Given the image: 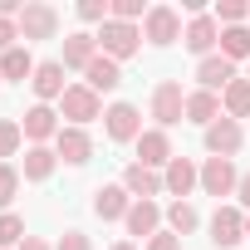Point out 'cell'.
<instances>
[{
    "label": "cell",
    "mask_w": 250,
    "mask_h": 250,
    "mask_svg": "<svg viewBox=\"0 0 250 250\" xmlns=\"http://www.w3.org/2000/svg\"><path fill=\"white\" fill-rule=\"evenodd\" d=\"M54 152L69 162V167H83L88 157H93V138H88V128H59V138H54Z\"/></svg>",
    "instance_id": "cell-15"
},
{
    "label": "cell",
    "mask_w": 250,
    "mask_h": 250,
    "mask_svg": "<svg viewBox=\"0 0 250 250\" xmlns=\"http://www.w3.org/2000/svg\"><path fill=\"white\" fill-rule=\"evenodd\" d=\"M108 250H138V240H113Z\"/></svg>",
    "instance_id": "cell-38"
},
{
    "label": "cell",
    "mask_w": 250,
    "mask_h": 250,
    "mask_svg": "<svg viewBox=\"0 0 250 250\" xmlns=\"http://www.w3.org/2000/svg\"><path fill=\"white\" fill-rule=\"evenodd\" d=\"M152 118H157V128H162V133L177 128V123L187 118V88H182L177 79H162V83L152 88Z\"/></svg>",
    "instance_id": "cell-4"
},
{
    "label": "cell",
    "mask_w": 250,
    "mask_h": 250,
    "mask_svg": "<svg viewBox=\"0 0 250 250\" xmlns=\"http://www.w3.org/2000/svg\"><path fill=\"white\" fill-rule=\"evenodd\" d=\"M123 187H128L133 201H152V196L167 191V187H162V172H152V167H143V162H128V167H123Z\"/></svg>",
    "instance_id": "cell-14"
},
{
    "label": "cell",
    "mask_w": 250,
    "mask_h": 250,
    "mask_svg": "<svg viewBox=\"0 0 250 250\" xmlns=\"http://www.w3.org/2000/svg\"><path fill=\"white\" fill-rule=\"evenodd\" d=\"M221 113H226V118H235V123H240V118H250V79H235V83L221 93Z\"/></svg>",
    "instance_id": "cell-25"
},
{
    "label": "cell",
    "mask_w": 250,
    "mask_h": 250,
    "mask_svg": "<svg viewBox=\"0 0 250 250\" xmlns=\"http://www.w3.org/2000/svg\"><path fill=\"white\" fill-rule=\"evenodd\" d=\"M216 118H221V93H206V88L187 93V123H201V128H211Z\"/></svg>",
    "instance_id": "cell-24"
},
{
    "label": "cell",
    "mask_w": 250,
    "mask_h": 250,
    "mask_svg": "<svg viewBox=\"0 0 250 250\" xmlns=\"http://www.w3.org/2000/svg\"><path fill=\"white\" fill-rule=\"evenodd\" d=\"M59 118H69V128H88L93 118H103V98L88 83H69L59 98Z\"/></svg>",
    "instance_id": "cell-2"
},
{
    "label": "cell",
    "mask_w": 250,
    "mask_h": 250,
    "mask_svg": "<svg viewBox=\"0 0 250 250\" xmlns=\"http://www.w3.org/2000/svg\"><path fill=\"white\" fill-rule=\"evenodd\" d=\"M83 83H88L93 93H113V88L123 83V69H118V64L108 59V54H98V59H93V64L83 69Z\"/></svg>",
    "instance_id": "cell-22"
},
{
    "label": "cell",
    "mask_w": 250,
    "mask_h": 250,
    "mask_svg": "<svg viewBox=\"0 0 250 250\" xmlns=\"http://www.w3.org/2000/svg\"><path fill=\"white\" fill-rule=\"evenodd\" d=\"M245 79H250V74H245Z\"/></svg>",
    "instance_id": "cell-40"
},
{
    "label": "cell",
    "mask_w": 250,
    "mask_h": 250,
    "mask_svg": "<svg viewBox=\"0 0 250 250\" xmlns=\"http://www.w3.org/2000/svg\"><path fill=\"white\" fill-rule=\"evenodd\" d=\"M20 128H25L30 147H49V143L59 138V128H64V123H59V113H54L49 103H35V108L20 118Z\"/></svg>",
    "instance_id": "cell-9"
},
{
    "label": "cell",
    "mask_w": 250,
    "mask_h": 250,
    "mask_svg": "<svg viewBox=\"0 0 250 250\" xmlns=\"http://www.w3.org/2000/svg\"><path fill=\"white\" fill-rule=\"evenodd\" d=\"M162 221H167V211L157 206V201H133L128 206V221H123V226H128V235H138L143 245L162 230Z\"/></svg>",
    "instance_id": "cell-13"
},
{
    "label": "cell",
    "mask_w": 250,
    "mask_h": 250,
    "mask_svg": "<svg viewBox=\"0 0 250 250\" xmlns=\"http://www.w3.org/2000/svg\"><path fill=\"white\" fill-rule=\"evenodd\" d=\"M30 88H35V98H40V103H59V98H64V88H69V83H64V64H59V59H44V64L35 69Z\"/></svg>",
    "instance_id": "cell-19"
},
{
    "label": "cell",
    "mask_w": 250,
    "mask_h": 250,
    "mask_svg": "<svg viewBox=\"0 0 250 250\" xmlns=\"http://www.w3.org/2000/svg\"><path fill=\"white\" fill-rule=\"evenodd\" d=\"M103 128H108L113 143H138L143 138V113L133 103H108L103 108Z\"/></svg>",
    "instance_id": "cell-8"
},
{
    "label": "cell",
    "mask_w": 250,
    "mask_h": 250,
    "mask_svg": "<svg viewBox=\"0 0 250 250\" xmlns=\"http://www.w3.org/2000/svg\"><path fill=\"white\" fill-rule=\"evenodd\" d=\"M20 250H54V245H44L40 235H25V245H20Z\"/></svg>",
    "instance_id": "cell-37"
},
{
    "label": "cell",
    "mask_w": 250,
    "mask_h": 250,
    "mask_svg": "<svg viewBox=\"0 0 250 250\" xmlns=\"http://www.w3.org/2000/svg\"><path fill=\"white\" fill-rule=\"evenodd\" d=\"M196 226H201V216H196L191 201H172V206H167V230H172V235H191Z\"/></svg>",
    "instance_id": "cell-26"
},
{
    "label": "cell",
    "mask_w": 250,
    "mask_h": 250,
    "mask_svg": "<svg viewBox=\"0 0 250 250\" xmlns=\"http://www.w3.org/2000/svg\"><path fill=\"white\" fill-rule=\"evenodd\" d=\"M54 167H59V152H54V147H25V167H20V177H25V182H49Z\"/></svg>",
    "instance_id": "cell-23"
},
{
    "label": "cell",
    "mask_w": 250,
    "mask_h": 250,
    "mask_svg": "<svg viewBox=\"0 0 250 250\" xmlns=\"http://www.w3.org/2000/svg\"><path fill=\"white\" fill-rule=\"evenodd\" d=\"M25 245V221L15 211H0V250H20Z\"/></svg>",
    "instance_id": "cell-28"
},
{
    "label": "cell",
    "mask_w": 250,
    "mask_h": 250,
    "mask_svg": "<svg viewBox=\"0 0 250 250\" xmlns=\"http://www.w3.org/2000/svg\"><path fill=\"white\" fill-rule=\"evenodd\" d=\"M187 30H182V10H172V5H152L147 10V20H143V40L147 44H157V49H167V44H177Z\"/></svg>",
    "instance_id": "cell-5"
},
{
    "label": "cell",
    "mask_w": 250,
    "mask_h": 250,
    "mask_svg": "<svg viewBox=\"0 0 250 250\" xmlns=\"http://www.w3.org/2000/svg\"><path fill=\"white\" fill-rule=\"evenodd\" d=\"M20 147H25V128L15 118H0V157H15Z\"/></svg>",
    "instance_id": "cell-30"
},
{
    "label": "cell",
    "mask_w": 250,
    "mask_h": 250,
    "mask_svg": "<svg viewBox=\"0 0 250 250\" xmlns=\"http://www.w3.org/2000/svg\"><path fill=\"white\" fill-rule=\"evenodd\" d=\"M15 191H20V167H5V162H0V211L15 201Z\"/></svg>",
    "instance_id": "cell-32"
},
{
    "label": "cell",
    "mask_w": 250,
    "mask_h": 250,
    "mask_svg": "<svg viewBox=\"0 0 250 250\" xmlns=\"http://www.w3.org/2000/svg\"><path fill=\"white\" fill-rule=\"evenodd\" d=\"M162 187H167V196L187 201V196L201 187V167H196L191 157H172V162H167V172H162Z\"/></svg>",
    "instance_id": "cell-12"
},
{
    "label": "cell",
    "mask_w": 250,
    "mask_h": 250,
    "mask_svg": "<svg viewBox=\"0 0 250 250\" xmlns=\"http://www.w3.org/2000/svg\"><path fill=\"white\" fill-rule=\"evenodd\" d=\"M196 79H201V88H206V93H226L240 74H235V64H230L226 54H211V59H201V64H196Z\"/></svg>",
    "instance_id": "cell-18"
},
{
    "label": "cell",
    "mask_w": 250,
    "mask_h": 250,
    "mask_svg": "<svg viewBox=\"0 0 250 250\" xmlns=\"http://www.w3.org/2000/svg\"><path fill=\"white\" fill-rule=\"evenodd\" d=\"M172 157H177V152H172V138H167L162 128H143V138H138V162L152 167V172H157V167L167 172Z\"/></svg>",
    "instance_id": "cell-16"
},
{
    "label": "cell",
    "mask_w": 250,
    "mask_h": 250,
    "mask_svg": "<svg viewBox=\"0 0 250 250\" xmlns=\"http://www.w3.org/2000/svg\"><path fill=\"white\" fill-rule=\"evenodd\" d=\"M221 54L235 64V59H250V25H230L221 30Z\"/></svg>",
    "instance_id": "cell-27"
},
{
    "label": "cell",
    "mask_w": 250,
    "mask_h": 250,
    "mask_svg": "<svg viewBox=\"0 0 250 250\" xmlns=\"http://www.w3.org/2000/svg\"><path fill=\"white\" fill-rule=\"evenodd\" d=\"M20 40L25 44H35V40H54L59 35V10L54 5H44V0H25V10H20Z\"/></svg>",
    "instance_id": "cell-3"
},
{
    "label": "cell",
    "mask_w": 250,
    "mask_h": 250,
    "mask_svg": "<svg viewBox=\"0 0 250 250\" xmlns=\"http://www.w3.org/2000/svg\"><path fill=\"white\" fill-rule=\"evenodd\" d=\"M143 250H182V235H172V230H157Z\"/></svg>",
    "instance_id": "cell-34"
},
{
    "label": "cell",
    "mask_w": 250,
    "mask_h": 250,
    "mask_svg": "<svg viewBox=\"0 0 250 250\" xmlns=\"http://www.w3.org/2000/svg\"><path fill=\"white\" fill-rule=\"evenodd\" d=\"M15 44H20V25L0 15V54H5V49H15Z\"/></svg>",
    "instance_id": "cell-33"
},
{
    "label": "cell",
    "mask_w": 250,
    "mask_h": 250,
    "mask_svg": "<svg viewBox=\"0 0 250 250\" xmlns=\"http://www.w3.org/2000/svg\"><path fill=\"white\" fill-rule=\"evenodd\" d=\"M235 201L250 211V172H240V187H235Z\"/></svg>",
    "instance_id": "cell-36"
},
{
    "label": "cell",
    "mask_w": 250,
    "mask_h": 250,
    "mask_svg": "<svg viewBox=\"0 0 250 250\" xmlns=\"http://www.w3.org/2000/svg\"><path fill=\"white\" fill-rule=\"evenodd\" d=\"M98 49H103L113 64L133 59V54L143 49V25H123V20H108V25H98Z\"/></svg>",
    "instance_id": "cell-1"
},
{
    "label": "cell",
    "mask_w": 250,
    "mask_h": 250,
    "mask_svg": "<svg viewBox=\"0 0 250 250\" xmlns=\"http://www.w3.org/2000/svg\"><path fill=\"white\" fill-rule=\"evenodd\" d=\"M245 240H250V211H245Z\"/></svg>",
    "instance_id": "cell-39"
},
{
    "label": "cell",
    "mask_w": 250,
    "mask_h": 250,
    "mask_svg": "<svg viewBox=\"0 0 250 250\" xmlns=\"http://www.w3.org/2000/svg\"><path fill=\"white\" fill-rule=\"evenodd\" d=\"M182 44H187L196 59H211V54H216V44H221V25H216V15H191V25H187Z\"/></svg>",
    "instance_id": "cell-11"
},
{
    "label": "cell",
    "mask_w": 250,
    "mask_h": 250,
    "mask_svg": "<svg viewBox=\"0 0 250 250\" xmlns=\"http://www.w3.org/2000/svg\"><path fill=\"white\" fill-rule=\"evenodd\" d=\"M35 54H30V44H15V49H5L0 54V79H10V83H30L35 79Z\"/></svg>",
    "instance_id": "cell-21"
},
{
    "label": "cell",
    "mask_w": 250,
    "mask_h": 250,
    "mask_svg": "<svg viewBox=\"0 0 250 250\" xmlns=\"http://www.w3.org/2000/svg\"><path fill=\"white\" fill-rule=\"evenodd\" d=\"M240 143H245V128H240L235 118H226V113L206 128V152H211V157H235Z\"/></svg>",
    "instance_id": "cell-10"
},
{
    "label": "cell",
    "mask_w": 250,
    "mask_h": 250,
    "mask_svg": "<svg viewBox=\"0 0 250 250\" xmlns=\"http://www.w3.org/2000/svg\"><path fill=\"white\" fill-rule=\"evenodd\" d=\"M79 20L83 25H108L113 20V0H79Z\"/></svg>",
    "instance_id": "cell-31"
},
{
    "label": "cell",
    "mask_w": 250,
    "mask_h": 250,
    "mask_svg": "<svg viewBox=\"0 0 250 250\" xmlns=\"http://www.w3.org/2000/svg\"><path fill=\"white\" fill-rule=\"evenodd\" d=\"M245 240V211L240 206H216L211 211V245L216 250H235Z\"/></svg>",
    "instance_id": "cell-7"
},
{
    "label": "cell",
    "mask_w": 250,
    "mask_h": 250,
    "mask_svg": "<svg viewBox=\"0 0 250 250\" xmlns=\"http://www.w3.org/2000/svg\"><path fill=\"white\" fill-rule=\"evenodd\" d=\"M128 206H133V196H128L123 182L93 191V216H98V221H128Z\"/></svg>",
    "instance_id": "cell-17"
},
{
    "label": "cell",
    "mask_w": 250,
    "mask_h": 250,
    "mask_svg": "<svg viewBox=\"0 0 250 250\" xmlns=\"http://www.w3.org/2000/svg\"><path fill=\"white\" fill-rule=\"evenodd\" d=\"M235 187H240V172H235V157H206L201 162V191L206 196H235Z\"/></svg>",
    "instance_id": "cell-6"
},
{
    "label": "cell",
    "mask_w": 250,
    "mask_h": 250,
    "mask_svg": "<svg viewBox=\"0 0 250 250\" xmlns=\"http://www.w3.org/2000/svg\"><path fill=\"white\" fill-rule=\"evenodd\" d=\"M54 250H93V245H88V235H83V230H64Z\"/></svg>",
    "instance_id": "cell-35"
},
{
    "label": "cell",
    "mask_w": 250,
    "mask_h": 250,
    "mask_svg": "<svg viewBox=\"0 0 250 250\" xmlns=\"http://www.w3.org/2000/svg\"><path fill=\"white\" fill-rule=\"evenodd\" d=\"M103 49H98V35H88V30H74L69 40H64V69H88L93 59H98Z\"/></svg>",
    "instance_id": "cell-20"
},
{
    "label": "cell",
    "mask_w": 250,
    "mask_h": 250,
    "mask_svg": "<svg viewBox=\"0 0 250 250\" xmlns=\"http://www.w3.org/2000/svg\"><path fill=\"white\" fill-rule=\"evenodd\" d=\"M211 15H216L221 30H230V25H245V20H250V5H245V0H221Z\"/></svg>",
    "instance_id": "cell-29"
}]
</instances>
